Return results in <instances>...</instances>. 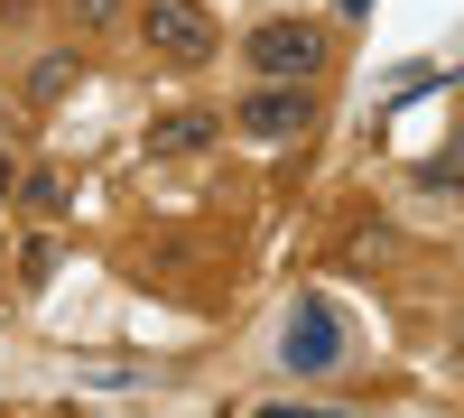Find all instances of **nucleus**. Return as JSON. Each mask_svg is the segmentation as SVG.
<instances>
[{"instance_id": "nucleus-1", "label": "nucleus", "mask_w": 464, "mask_h": 418, "mask_svg": "<svg viewBox=\"0 0 464 418\" xmlns=\"http://www.w3.org/2000/svg\"><path fill=\"white\" fill-rule=\"evenodd\" d=\"M325 19H260L242 37V65H251V84H316L325 74Z\"/></svg>"}, {"instance_id": "nucleus-6", "label": "nucleus", "mask_w": 464, "mask_h": 418, "mask_svg": "<svg viewBox=\"0 0 464 418\" xmlns=\"http://www.w3.org/2000/svg\"><path fill=\"white\" fill-rule=\"evenodd\" d=\"M223 122H214V112H168V122L159 131H149V149H159V159H196V149L214 140Z\"/></svg>"}, {"instance_id": "nucleus-5", "label": "nucleus", "mask_w": 464, "mask_h": 418, "mask_svg": "<svg viewBox=\"0 0 464 418\" xmlns=\"http://www.w3.org/2000/svg\"><path fill=\"white\" fill-rule=\"evenodd\" d=\"M74 74H84V56H74V47L28 56V74H19V102H28V112H56V102L74 93Z\"/></svg>"}, {"instance_id": "nucleus-8", "label": "nucleus", "mask_w": 464, "mask_h": 418, "mask_svg": "<svg viewBox=\"0 0 464 418\" xmlns=\"http://www.w3.org/2000/svg\"><path fill=\"white\" fill-rule=\"evenodd\" d=\"M19 279H28V288L56 279V233H28V242H19Z\"/></svg>"}, {"instance_id": "nucleus-12", "label": "nucleus", "mask_w": 464, "mask_h": 418, "mask_svg": "<svg viewBox=\"0 0 464 418\" xmlns=\"http://www.w3.org/2000/svg\"><path fill=\"white\" fill-rule=\"evenodd\" d=\"M446 363H455V382H464V335H455V345H446Z\"/></svg>"}, {"instance_id": "nucleus-2", "label": "nucleus", "mask_w": 464, "mask_h": 418, "mask_svg": "<svg viewBox=\"0 0 464 418\" xmlns=\"http://www.w3.org/2000/svg\"><path fill=\"white\" fill-rule=\"evenodd\" d=\"M232 131L260 140V149H288L316 131V84H251L242 102H232Z\"/></svg>"}, {"instance_id": "nucleus-10", "label": "nucleus", "mask_w": 464, "mask_h": 418, "mask_svg": "<svg viewBox=\"0 0 464 418\" xmlns=\"http://www.w3.org/2000/svg\"><path fill=\"white\" fill-rule=\"evenodd\" d=\"M65 10H74V28H111V19L130 10V0H65Z\"/></svg>"}, {"instance_id": "nucleus-3", "label": "nucleus", "mask_w": 464, "mask_h": 418, "mask_svg": "<svg viewBox=\"0 0 464 418\" xmlns=\"http://www.w3.org/2000/svg\"><path fill=\"white\" fill-rule=\"evenodd\" d=\"M140 47L159 65H205L214 56V19L196 0H140Z\"/></svg>"}, {"instance_id": "nucleus-11", "label": "nucleus", "mask_w": 464, "mask_h": 418, "mask_svg": "<svg viewBox=\"0 0 464 418\" xmlns=\"http://www.w3.org/2000/svg\"><path fill=\"white\" fill-rule=\"evenodd\" d=\"M0 205H19V149L0 140Z\"/></svg>"}, {"instance_id": "nucleus-13", "label": "nucleus", "mask_w": 464, "mask_h": 418, "mask_svg": "<svg viewBox=\"0 0 464 418\" xmlns=\"http://www.w3.org/2000/svg\"><path fill=\"white\" fill-rule=\"evenodd\" d=\"M334 10H343V19H362V10H372V0H334Z\"/></svg>"}, {"instance_id": "nucleus-4", "label": "nucleus", "mask_w": 464, "mask_h": 418, "mask_svg": "<svg viewBox=\"0 0 464 418\" xmlns=\"http://www.w3.org/2000/svg\"><path fill=\"white\" fill-rule=\"evenodd\" d=\"M288 372H334L343 354H353V326H343L334 297H297V316H288Z\"/></svg>"}, {"instance_id": "nucleus-9", "label": "nucleus", "mask_w": 464, "mask_h": 418, "mask_svg": "<svg viewBox=\"0 0 464 418\" xmlns=\"http://www.w3.org/2000/svg\"><path fill=\"white\" fill-rule=\"evenodd\" d=\"M242 418H343V409H325V400H260V409H242Z\"/></svg>"}, {"instance_id": "nucleus-7", "label": "nucleus", "mask_w": 464, "mask_h": 418, "mask_svg": "<svg viewBox=\"0 0 464 418\" xmlns=\"http://www.w3.org/2000/svg\"><path fill=\"white\" fill-rule=\"evenodd\" d=\"M65 196H74L65 168H28V177H19V205H28V214H65Z\"/></svg>"}]
</instances>
